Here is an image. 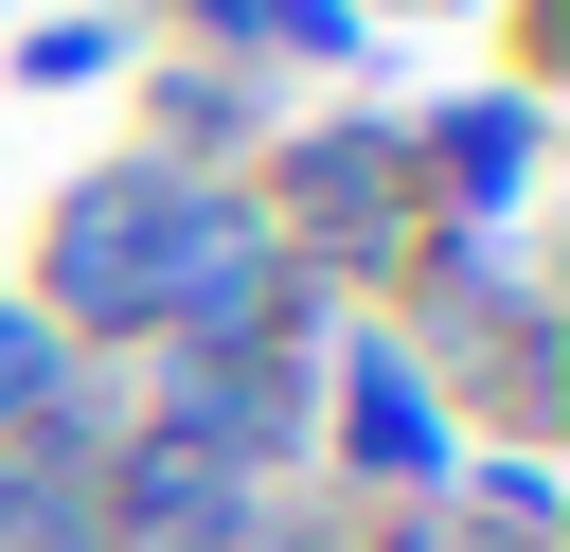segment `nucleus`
I'll return each mask as SVG.
<instances>
[{
    "label": "nucleus",
    "mask_w": 570,
    "mask_h": 552,
    "mask_svg": "<svg viewBox=\"0 0 570 552\" xmlns=\"http://www.w3.org/2000/svg\"><path fill=\"white\" fill-rule=\"evenodd\" d=\"M356 427H374V463H445V427H428V410H410V374H392V356H374V374H356Z\"/></svg>",
    "instance_id": "f257e3e1"
}]
</instances>
